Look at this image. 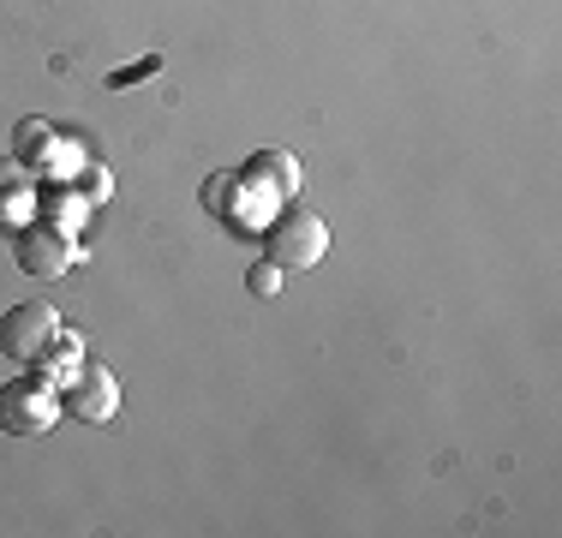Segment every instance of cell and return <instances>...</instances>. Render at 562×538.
<instances>
[{"label":"cell","instance_id":"1","mask_svg":"<svg viewBox=\"0 0 562 538\" xmlns=\"http://www.w3.org/2000/svg\"><path fill=\"white\" fill-rule=\"evenodd\" d=\"M329 251V222L305 204H288L263 227V258L281 264V269H317Z\"/></svg>","mask_w":562,"mask_h":538},{"label":"cell","instance_id":"2","mask_svg":"<svg viewBox=\"0 0 562 538\" xmlns=\"http://www.w3.org/2000/svg\"><path fill=\"white\" fill-rule=\"evenodd\" d=\"M60 419V383L55 377H7L0 383V430H12V437H48Z\"/></svg>","mask_w":562,"mask_h":538},{"label":"cell","instance_id":"4","mask_svg":"<svg viewBox=\"0 0 562 538\" xmlns=\"http://www.w3.org/2000/svg\"><path fill=\"white\" fill-rule=\"evenodd\" d=\"M12 258L31 281H55L60 269L78 264V246H72V227H55V222H24L12 227Z\"/></svg>","mask_w":562,"mask_h":538},{"label":"cell","instance_id":"7","mask_svg":"<svg viewBox=\"0 0 562 538\" xmlns=\"http://www.w3.org/2000/svg\"><path fill=\"white\" fill-rule=\"evenodd\" d=\"M281 276H288V269L263 258V264H251V269H246V288L258 293V300H276V293H281Z\"/></svg>","mask_w":562,"mask_h":538},{"label":"cell","instance_id":"3","mask_svg":"<svg viewBox=\"0 0 562 538\" xmlns=\"http://www.w3.org/2000/svg\"><path fill=\"white\" fill-rule=\"evenodd\" d=\"M55 335H60V312L48 300H24V305H12V312H0V354L19 359V366L48 359Z\"/></svg>","mask_w":562,"mask_h":538},{"label":"cell","instance_id":"5","mask_svg":"<svg viewBox=\"0 0 562 538\" xmlns=\"http://www.w3.org/2000/svg\"><path fill=\"white\" fill-rule=\"evenodd\" d=\"M60 413H72L78 425H109L120 413V377L109 366H85L60 383Z\"/></svg>","mask_w":562,"mask_h":538},{"label":"cell","instance_id":"6","mask_svg":"<svg viewBox=\"0 0 562 538\" xmlns=\"http://www.w3.org/2000/svg\"><path fill=\"white\" fill-rule=\"evenodd\" d=\"M251 173H270V180H276V192L293 204V192H300V161H293V156H281V150H258V161H251Z\"/></svg>","mask_w":562,"mask_h":538}]
</instances>
